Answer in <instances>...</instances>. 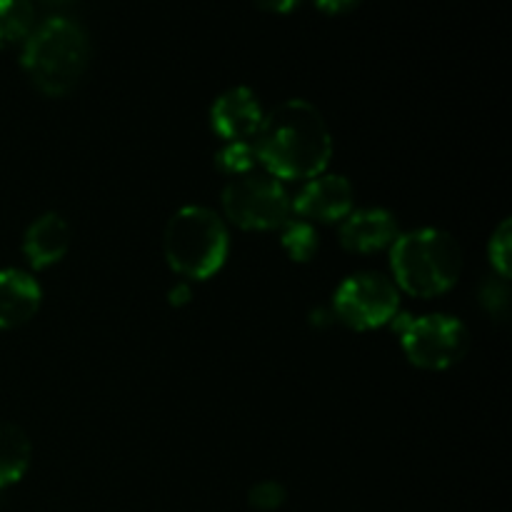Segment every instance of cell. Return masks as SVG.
Here are the masks:
<instances>
[{
	"label": "cell",
	"mask_w": 512,
	"mask_h": 512,
	"mask_svg": "<svg viewBox=\"0 0 512 512\" xmlns=\"http://www.w3.org/2000/svg\"><path fill=\"white\" fill-rule=\"evenodd\" d=\"M258 163L278 180H310L333 158V135L315 105L285 100L260 123L253 138Z\"/></svg>",
	"instance_id": "6da1fadb"
},
{
	"label": "cell",
	"mask_w": 512,
	"mask_h": 512,
	"mask_svg": "<svg viewBox=\"0 0 512 512\" xmlns=\"http://www.w3.org/2000/svg\"><path fill=\"white\" fill-rule=\"evenodd\" d=\"M88 60V35L70 18L45 20L25 40L23 68L30 83L48 98H63L78 88Z\"/></svg>",
	"instance_id": "7a4b0ae2"
},
{
	"label": "cell",
	"mask_w": 512,
	"mask_h": 512,
	"mask_svg": "<svg viewBox=\"0 0 512 512\" xmlns=\"http://www.w3.org/2000/svg\"><path fill=\"white\" fill-rule=\"evenodd\" d=\"M390 265L400 290L415 298H435L458 283L463 273V250L453 235L435 228H420L398 235Z\"/></svg>",
	"instance_id": "3957f363"
},
{
	"label": "cell",
	"mask_w": 512,
	"mask_h": 512,
	"mask_svg": "<svg viewBox=\"0 0 512 512\" xmlns=\"http://www.w3.org/2000/svg\"><path fill=\"white\" fill-rule=\"evenodd\" d=\"M228 230L208 208L188 205L170 218L163 248L168 265L190 280L213 278L228 258Z\"/></svg>",
	"instance_id": "277c9868"
},
{
	"label": "cell",
	"mask_w": 512,
	"mask_h": 512,
	"mask_svg": "<svg viewBox=\"0 0 512 512\" xmlns=\"http://www.w3.org/2000/svg\"><path fill=\"white\" fill-rule=\"evenodd\" d=\"M225 215L243 230H278L290 220L288 193L270 173H245L223 190Z\"/></svg>",
	"instance_id": "5b68a950"
},
{
	"label": "cell",
	"mask_w": 512,
	"mask_h": 512,
	"mask_svg": "<svg viewBox=\"0 0 512 512\" xmlns=\"http://www.w3.org/2000/svg\"><path fill=\"white\" fill-rule=\"evenodd\" d=\"M400 343L413 365L423 370H448L470 348L468 328L453 315H423L400 323Z\"/></svg>",
	"instance_id": "8992f818"
},
{
	"label": "cell",
	"mask_w": 512,
	"mask_h": 512,
	"mask_svg": "<svg viewBox=\"0 0 512 512\" xmlns=\"http://www.w3.org/2000/svg\"><path fill=\"white\" fill-rule=\"evenodd\" d=\"M335 315L353 330H375L398 315L400 290L380 273L350 275L333 298Z\"/></svg>",
	"instance_id": "52a82bcc"
},
{
	"label": "cell",
	"mask_w": 512,
	"mask_h": 512,
	"mask_svg": "<svg viewBox=\"0 0 512 512\" xmlns=\"http://www.w3.org/2000/svg\"><path fill=\"white\" fill-rule=\"evenodd\" d=\"M293 210L315 223H335L353 210V185L343 175L320 173L295 198Z\"/></svg>",
	"instance_id": "ba28073f"
},
{
	"label": "cell",
	"mask_w": 512,
	"mask_h": 512,
	"mask_svg": "<svg viewBox=\"0 0 512 512\" xmlns=\"http://www.w3.org/2000/svg\"><path fill=\"white\" fill-rule=\"evenodd\" d=\"M263 118L265 113L260 108V100L255 98L253 90L243 88V85L225 90L213 103V110H210L213 130L228 143L255 138Z\"/></svg>",
	"instance_id": "9c48e42d"
},
{
	"label": "cell",
	"mask_w": 512,
	"mask_h": 512,
	"mask_svg": "<svg viewBox=\"0 0 512 512\" xmlns=\"http://www.w3.org/2000/svg\"><path fill=\"white\" fill-rule=\"evenodd\" d=\"M398 240V223L388 210L368 208L350 213L340 228V243L345 250L358 255L378 253Z\"/></svg>",
	"instance_id": "30bf717a"
},
{
	"label": "cell",
	"mask_w": 512,
	"mask_h": 512,
	"mask_svg": "<svg viewBox=\"0 0 512 512\" xmlns=\"http://www.w3.org/2000/svg\"><path fill=\"white\" fill-rule=\"evenodd\" d=\"M40 285L23 270H0V330H13L28 323L40 308Z\"/></svg>",
	"instance_id": "8fae6325"
},
{
	"label": "cell",
	"mask_w": 512,
	"mask_h": 512,
	"mask_svg": "<svg viewBox=\"0 0 512 512\" xmlns=\"http://www.w3.org/2000/svg\"><path fill=\"white\" fill-rule=\"evenodd\" d=\"M70 248V228L63 215L45 213L25 230L23 253L35 270L60 263Z\"/></svg>",
	"instance_id": "7c38bea8"
},
{
	"label": "cell",
	"mask_w": 512,
	"mask_h": 512,
	"mask_svg": "<svg viewBox=\"0 0 512 512\" xmlns=\"http://www.w3.org/2000/svg\"><path fill=\"white\" fill-rule=\"evenodd\" d=\"M30 465V440L18 425L0 423V488L18 483Z\"/></svg>",
	"instance_id": "4fadbf2b"
},
{
	"label": "cell",
	"mask_w": 512,
	"mask_h": 512,
	"mask_svg": "<svg viewBox=\"0 0 512 512\" xmlns=\"http://www.w3.org/2000/svg\"><path fill=\"white\" fill-rule=\"evenodd\" d=\"M35 30V10L30 0H0V48L25 43Z\"/></svg>",
	"instance_id": "5bb4252c"
},
{
	"label": "cell",
	"mask_w": 512,
	"mask_h": 512,
	"mask_svg": "<svg viewBox=\"0 0 512 512\" xmlns=\"http://www.w3.org/2000/svg\"><path fill=\"white\" fill-rule=\"evenodd\" d=\"M215 163H218V170L223 175L240 178L245 173H253L255 165H258V155H255L253 143H248V140H235V143H228L220 150Z\"/></svg>",
	"instance_id": "9a60e30c"
},
{
	"label": "cell",
	"mask_w": 512,
	"mask_h": 512,
	"mask_svg": "<svg viewBox=\"0 0 512 512\" xmlns=\"http://www.w3.org/2000/svg\"><path fill=\"white\" fill-rule=\"evenodd\" d=\"M283 248L298 263L313 260L318 253V233L310 223H285L283 225Z\"/></svg>",
	"instance_id": "2e32d148"
},
{
	"label": "cell",
	"mask_w": 512,
	"mask_h": 512,
	"mask_svg": "<svg viewBox=\"0 0 512 512\" xmlns=\"http://www.w3.org/2000/svg\"><path fill=\"white\" fill-rule=\"evenodd\" d=\"M490 263L498 270V278H510V220H503L490 238Z\"/></svg>",
	"instance_id": "e0dca14e"
},
{
	"label": "cell",
	"mask_w": 512,
	"mask_h": 512,
	"mask_svg": "<svg viewBox=\"0 0 512 512\" xmlns=\"http://www.w3.org/2000/svg\"><path fill=\"white\" fill-rule=\"evenodd\" d=\"M285 500V490L280 483H260L250 490V505H255L258 510H278Z\"/></svg>",
	"instance_id": "ac0fdd59"
},
{
	"label": "cell",
	"mask_w": 512,
	"mask_h": 512,
	"mask_svg": "<svg viewBox=\"0 0 512 512\" xmlns=\"http://www.w3.org/2000/svg\"><path fill=\"white\" fill-rule=\"evenodd\" d=\"M480 300H483V305L488 308V313L493 315H500L508 310V290H505L503 283H485V288L480 290Z\"/></svg>",
	"instance_id": "d6986e66"
},
{
	"label": "cell",
	"mask_w": 512,
	"mask_h": 512,
	"mask_svg": "<svg viewBox=\"0 0 512 512\" xmlns=\"http://www.w3.org/2000/svg\"><path fill=\"white\" fill-rule=\"evenodd\" d=\"M360 0H315V8L328 15H343L353 10Z\"/></svg>",
	"instance_id": "ffe728a7"
},
{
	"label": "cell",
	"mask_w": 512,
	"mask_h": 512,
	"mask_svg": "<svg viewBox=\"0 0 512 512\" xmlns=\"http://www.w3.org/2000/svg\"><path fill=\"white\" fill-rule=\"evenodd\" d=\"M258 8L268 10V13H290V10L298 8L303 0H253Z\"/></svg>",
	"instance_id": "44dd1931"
},
{
	"label": "cell",
	"mask_w": 512,
	"mask_h": 512,
	"mask_svg": "<svg viewBox=\"0 0 512 512\" xmlns=\"http://www.w3.org/2000/svg\"><path fill=\"white\" fill-rule=\"evenodd\" d=\"M188 300V288L185 285H178V288L170 293V303H185Z\"/></svg>",
	"instance_id": "7402d4cb"
}]
</instances>
